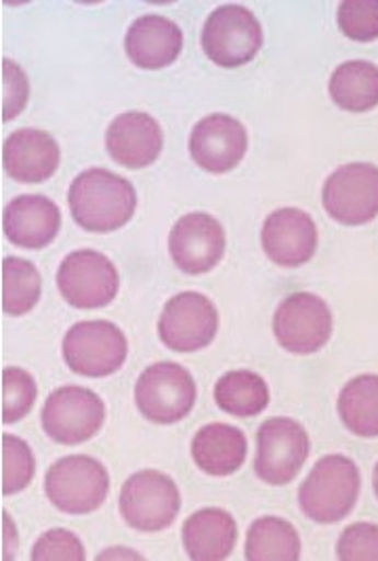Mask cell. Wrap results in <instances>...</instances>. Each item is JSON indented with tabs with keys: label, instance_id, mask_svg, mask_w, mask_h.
<instances>
[{
	"label": "cell",
	"instance_id": "obj_32",
	"mask_svg": "<svg viewBox=\"0 0 378 561\" xmlns=\"http://www.w3.org/2000/svg\"><path fill=\"white\" fill-rule=\"evenodd\" d=\"M30 558L34 561H84L87 551L75 533L55 528L34 542Z\"/></svg>",
	"mask_w": 378,
	"mask_h": 561
},
{
	"label": "cell",
	"instance_id": "obj_27",
	"mask_svg": "<svg viewBox=\"0 0 378 561\" xmlns=\"http://www.w3.org/2000/svg\"><path fill=\"white\" fill-rule=\"evenodd\" d=\"M43 280L34 263L22 256L2 259V311L7 316H24L41 301Z\"/></svg>",
	"mask_w": 378,
	"mask_h": 561
},
{
	"label": "cell",
	"instance_id": "obj_26",
	"mask_svg": "<svg viewBox=\"0 0 378 561\" xmlns=\"http://www.w3.org/2000/svg\"><path fill=\"white\" fill-rule=\"evenodd\" d=\"M215 402L229 416L252 419L270 407V387L252 370H231L215 385Z\"/></svg>",
	"mask_w": 378,
	"mask_h": 561
},
{
	"label": "cell",
	"instance_id": "obj_7",
	"mask_svg": "<svg viewBox=\"0 0 378 561\" xmlns=\"http://www.w3.org/2000/svg\"><path fill=\"white\" fill-rule=\"evenodd\" d=\"M64 359L80 375L101 379L118 373L128 356L125 332L107 320L78 322L64 336Z\"/></svg>",
	"mask_w": 378,
	"mask_h": 561
},
{
	"label": "cell",
	"instance_id": "obj_33",
	"mask_svg": "<svg viewBox=\"0 0 378 561\" xmlns=\"http://www.w3.org/2000/svg\"><path fill=\"white\" fill-rule=\"evenodd\" d=\"M30 98V84L24 70L11 61L2 59V121L9 123L24 112Z\"/></svg>",
	"mask_w": 378,
	"mask_h": 561
},
{
	"label": "cell",
	"instance_id": "obj_21",
	"mask_svg": "<svg viewBox=\"0 0 378 561\" xmlns=\"http://www.w3.org/2000/svg\"><path fill=\"white\" fill-rule=\"evenodd\" d=\"M181 540L190 560H227L238 542V524L226 510L206 507L185 519Z\"/></svg>",
	"mask_w": 378,
	"mask_h": 561
},
{
	"label": "cell",
	"instance_id": "obj_25",
	"mask_svg": "<svg viewBox=\"0 0 378 561\" xmlns=\"http://www.w3.org/2000/svg\"><path fill=\"white\" fill-rule=\"evenodd\" d=\"M336 410L350 434L378 437V375H359L345 385Z\"/></svg>",
	"mask_w": 378,
	"mask_h": 561
},
{
	"label": "cell",
	"instance_id": "obj_20",
	"mask_svg": "<svg viewBox=\"0 0 378 561\" xmlns=\"http://www.w3.org/2000/svg\"><path fill=\"white\" fill-rule=\"evenodd\" d=\"M183 49V32L164 15H141L126 30L125 51L141 70H162L175 64Z\"/></svg>",
	"mask_w": 378,
	"mask_h": 561
},
{
	"label": "cell",
	"instance_id": "obj_3",
	"mask_svg": "<svg viewBox=\"0 0 378 561\" xmlns=\"http://www.w3.org/2000/svg\"><path fill=\"white\" fill-rule=\"evenodd\" d=\"M198 389L192 373L175 362L148 366L135 383V404L156 425L183 421L196 407Z\"/></svg>",
	"mask_w": 378,
	"mask_h": 561
},
{
	"label": "cell",
	"instance_id": "obj_15",
	"mask_svg": "<svg viewBox=\"0 0 378 561\" xmlns=\"http://www.w3.org/2000/svg\"><path fill=\"white\" fill-rule=\"evenodd\" d=\"M249 150V133L229 114H210L190 135V156L208 173L224 175L236 169Z\"/></svg>",
	"mask_w": 378,
	"mask_h": 561
},
{
	"label": "cell",
	"instance_id": "obj_5",
	"mask_svg": "<svg viewBox=\"0 0 378 561\" xmlns=\"http://www.w3.org/2000/svg\"><path fill=\"white\" fill-rule=\"evenodd\" d=\"M261 47L263 27L251 9L242 4L217 7L202 27V49L219 68L247 66Z\"/></svg>",
	"mask_w": 378,
	"mask_h": 561
},
{
	"label": "cell",
	"instance_id": "obj_10",
	"mask_svg": "<svg viewBox=\"0 0 378 561\" xmlns=\"http://www.w3.org/2000/svg\"><path fill=\"white\" fill-rule=\"evenodd\" d=\"M57 288L68 306L100 309L116 299L121 276L116 265L103 253L82 249L61 261L57 270Z\"/></svg>",
	"mask_w": 378,
	"mask_h": 561
},
{
	"label": "cell",
	"instance_id": "obj_14",
	"mask_svg": "<svg viewBox=\"0 0 378 561\" xmlns=\"http://www.w3.org/2000/svg\"><path fill=\"white\" fill-rule=\"evenodd\" d=\"M226 230L206 213L181 217L169 233V253L183 274H208L226 255Z\"/></svg>",
	"mask_w": 378,
	"mask_h": 561
},
{
	"label": "cell",
	"instance_id": "obj_30",
	"mask_svg": "<svg viewBox=\"0 0 378 561\" xmlns=\"http://www.w3.org/2000/svg\"><path fill=\"white\" fill-rule=\"evenodd\" d=\"M336 22L341 32L355 43L378 38V0H345L339 4Z\"/></svg>",
	"mask_w": 378,
	"mask_h": 561
},
{
	"label": "cell",
	"instance_id": "obj_2",
	"mask_svg": "<svg viewBox=\"0 0 378 561\" xmlns=\"http://www.w3.org/2000/svg\"><path fill=\"white\" fill-rule=\"evenodd\" d=\"M359 490L357 465L350 457L328 455L313 465L299 488V507L316 524H336L352 513Z\"/></svg>",
	"mask_w": 378,
	"mask_h": 561
},
{
	"label": "cell",
	"instance_id": "obj_9",
	"mask_svg": "<svg viewBox=\"0 0 378 561\" xmlns=\"http://www.w3.org/2000/svg\"><path fill=\"white\" fill-rule=\"evenodd\" d=\"M105 421V404L87 387L66 385L50 393L43 409V430L53 442L78 446L100 434Z\"/></svg>",
	"mask_w": 378,
	"mask_h": 561
},
{
	"label": "cell",
	"instance_id": "obj_11",
	"mask_svg": "<svg viewBox=\"0 0 378 561\" xmlns=\"http://www.w3.org/2000/svg\"><path fill=\"white\" fill-rule=\"evenodd\" d=\"M219 331L215 304L194 290L179 293L162 309L158 320L160 341L176 354H192L208 347Z\"/></svg>",
	"mask_w": 378,
	"mask_h": 561
},
{
	"label": "cell",
	"instance_id": "obj_12",
	"mask_svg": "<svg viewBox=\"0 0 378 561\" xmlns=\"http://www.w3.org/2000/svg\"><path fill=\"white\" fill-rule=\"evenodd\" d=\"M322 205L341 226H364L378 215V167L352 162L336 169L322 187Z\"/></svg>",
	"mask_w": 378,
	"mask_h": 561
},
{
	"label": "cell",
	"instance_id": "obj_23",
	"mask_svg": "<svg viewBox=\"0 0 378 561\" xmlns=\"http://www.w3.org/2000/svg\"><path fill=\"white\" fill-rule=\"evenodd\" d=\"M332 102L352 114L370 112L378 105V66L353 59L341 64L328 82Z\"/></svg>",
	"mask_w": 378,
	"mask_h": 561
},
{
	"label": "cell",
	"instance_id": "obj_4",
	"mask_svg": "<svg viewBox=\"0 0 378 561\" xmlns=\"http://www.w3.org/2000/svg\"><path fill=\"white\" fill-rule=\"evenodd\" d=\"M50 505L68 515H87L100 510L110 492V476L100 460L70 455L55 460L45 476Z\"/></svg>",
	"mask_w": 378,
	"mask_h": 561
},
{
	"label": "cell",
	"instance_id": "obj_16",
	"mask_svg": "<svg viewBox=\"0 0 378 561\" xmlns=\"http://www.w3.org/2000/svg\"><path fill=\"white\" fill-rule=\"evenodd\" d=\"M261 247L279 267H299L316 255L318 228L311 215L301 208H277L263 224Z\"/></svg>",
	"mask_w": 378,
	"mask_h": 561
},
{
	"label": "cell",
	"instance_id": "obj_18",
	"mask_svg": "<svg viewBox=\"0 0 378 561\" xmlns=\"http://www.w3.org/2000/svg\"><path fill=\"white\" fill-rule=\"evenodd\" d=\"M61 230V210L41 194L18 196L2 210L4 238L27 251L49 247Z\"/></svg>",
	"mask_w": 378,
	"mask_h": 561
},
{
	"label": "cell",
	"instance_id": "obj_22",
	"mask_svg": "<svg viewBox=\"0 0 378 561\" xmlns=\"http://www.w3.org/2000/svg\"><path fill=\"white\" fill-rule=\"evenodd\" d=\"M247 455V435L227 423L204 425L192 439V459L202 473L213 478H227L240 471Z\"/></svg>",
	"mask_w": 378,
	"mask_h": 561
},
{
	"label": "cell",
	"instance_id": "obj_8",
	"mask_svg": "<svg viewBox=\"0 0 378 561\" xmlns=\"http://www.w3.org/2000/svg\"><path fill=\"white\" fill-rule=\"evenodd\" d=\"M311 442L301 423L276 416L265 421L256 434L254 473L263 484H290L309 459Z\"/></svg>",
	"mask_w": 378,
	"mask_h": 561
},
{
	"label": "cell",
	"instance_id": "obj_34",
	"mask_svg": "<svg viewBox=\"0 0 378 561\" xmlns=\"http://www.w3.org/2000/svg\"><path fill=\"white\" fill-rule=\"evenodd\" d=\"M373 488H375V494L378 499V462L375 465V471H373Z\"/></svg>",
	"mask_w": 378,
	"mask_h": 561
},
{
	"label": "cell",
	"instance_id": "obj_31",
	"mask_svg": "<svg viewBox=\"0 0 378 561\" xmlns=\"http://www.w3.org/2000/svg\"><path fill=\"white\" fill-rule=\"evenodd\" d=\"M336 558L343 561H378V526L355 522L336 542Z\"/></svg>",
	"mask_w": 378,
	"mask_h": 561
},
{
	"label": "cell",
	"instance_id": "obj_1",
	"mask_svg": "<svg viewBox=\"0 0 378 561\" xmlns=\"http://www.w3.org/2000/svg\"><path fill=\"white\" fill-rule=\"evenodd\" d=\"M68 205L82 230L110 233L133 219L137 192L130 181L107 169H89L72 181Z\"/></svg>",
	"mask_w": 378,
	"mask_h": 561
},
{
	"label": "cell",
	"instance_id": "obj_28",
	"mask_svg": "<svg viewBox=\"0 0 378 561\" xmlns=\"http://www.w3.org/2000/svg\"><path fill=\"white\" fill-rule=\"evenodd\" d=\"M38 387L34 377L18 366H7L2 370V423H20L27 412L34 409Z\"/></svg>",
	"mask_w": 378,
	"mask_h": 561
},
{
	"label": "cell",
	"instance_id": "obj_6",
	"mask_svg": "<svg viewBox=\"0 0 378 561\" xmlns=\"http://www.w3.org/2000/svg\"><path fill=\"white\" fill-rule=\"evenodd\" d=\"M118 510L133 530L151 535L175 524L181 511V494L173 478L156 469H146L126 480Z\"/></svg>",
	"mask_w": 378,
	"mask_h": 561
},
{
	"label": "cell",
	"instance_id": "obj_29",
	"mask_svg": "<svg viewBox=\"0 0 378 561\" xmlns=\"http://www.w3.org/2000/svg\"><path fill=\"white\" fill-rule=\"evenodd\" d=\"M36 459L22 437L2 434V494L11 496L34 480Z\"/></svg>",
	"mask_w": 378,
	"mask_h": 561
},
{
	"label": "cell",
	"instance_id": "obj_13",
	"mask_svg": "<svg viewBox=\"0 0 378 561\" xmlns=\"http://www.w3.org/2000/svg\"><path fill=\"white\" fill-rule=\"evenodd\" d=\"M274 334L282 350L297 356H311L332 336V311L318 295L295 293L277 307Z\"/></svg>",
	"mask_w": 378,
	"mask_h": 561
},
{
	"label": "cell",
	"instance_id": "obj_19",
	"mask_svg": "<svg viewBox=\"0 0 378 561\" xmlns=\"http://www.w3.org/2000/svg\"><path fill=\"white\" fill-rule=\"evenodd\" d=\"M59 162L57 141L38 128H20L2 144V169L18 183H43L57 173Z\"/></svg>",
	"mask_w": 378,
	"mask_h": 561
},
{
	"label": "cell",
	"instance_id": "obj_17",
	"mask_svg": "<svg viewBox=\"0 0 378 561\" xmlns=\"http://www.w3.org/2000/svg\"><path fill=\"white\" fill-rule=\"evenodd\" d=\"M162 128L146 112H125L105 130V150L110 158L130 171L153 164L162 153Z\"/></svg>",
	"mask_w": 378,
	"mask_h": 561
},
{
	"label": "cell",
	"instance_id": "obj_24",
	"mask_svg": "<svg viewBox=\"0 0 378 561\" xmlns=\"http://www.w3.org/2000/svg\"><path fill=\"white\" fill-rule=\"evenodd\" d=\"M244 558L249 561H297L301 558V536L282 517H259L249 528Z\"/></svg>",
	"mask_w": 378,
	"mask_h": 561
}]
</instances>
